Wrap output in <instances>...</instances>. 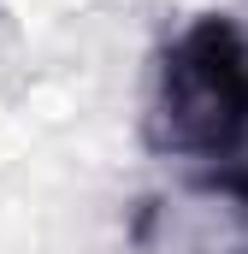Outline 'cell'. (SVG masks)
Returning <instances> with one entry per match:
<instances>
[{"instance_id":"obj_1","label":"cell","mask_w":248,"mask_h":254,"mask_svg":"<svg viewBox=\"0 0 248 254\" xmlns=\"http://www.w3.org/2000/svg\"><path fill=\"white\" fill-rule=\"evenodd\" d=\"M142 136L172 160H231L248 148V36L237 18L201 12L166 42Z\"/></svg>"},{"instance_id":"obj_2","label":"cell","mask_w":248,"mask_h":254,"mask_svg":"<svg viewBox=\"0 0 248 254\" xmlns=\"http://www.w3.org/2000/svg\"><path fill=\"white\" fill-rule=\"evenodd\" d=\"M189 190L201 195V201H219L237 225L248 231V160H219L213 172H201Z\"/></svg>"}]
</instances>
